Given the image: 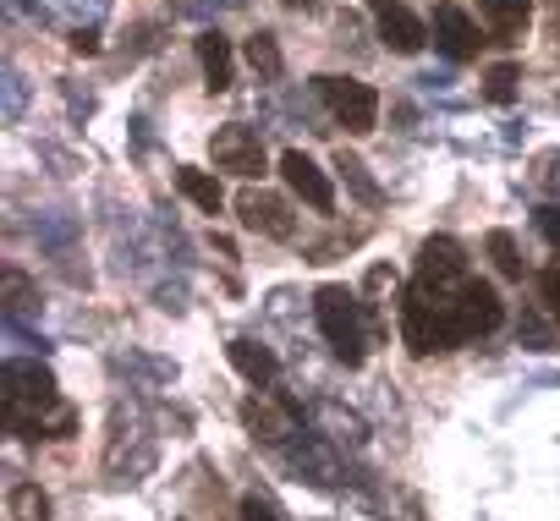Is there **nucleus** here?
Instances as JSON below:
<instances>
[{"instance_id":"obj_1","label":"nucleus","mask_w":560,"mask_h":521,"mask_svg":"<svg viewBox=\"0 0 560 521\" xmlns=\"http://www.w3.org/2000/svg\"><path fill=\"white\" fill-rule=\"evenodd\" d=\"M0 401H7V428L18 439H67L78 428V412L61 401V384L39 363H7L0 368Z\"/></svg>"},{"instance_id":"obj_2","label":"nucleus","mask_w":560,"mask_h":521,"mask_svg":"<svg viewBox=\"0 0 560 521\" xmlns=\"http://www.w3.org/2000/svg\"><path fill=\"white\" fill-rule=\"evenodd\" d=\"M363 313H369L363 297L347 292V286H319V292H314L319 335L330 341V352H336L347 368H363V357H369V335H374V324H369Z\"/></svg>"},{"instance_id":"obj_3","label":"nucleus","mask_w":560,"mask_h":521,"mask_svg":"<svg viewBox=\"0 0 560 521\" xmlns=\"http://www.w3.org/2000/svg\"><path fill=\"white\" fill-rule=\"evenodd\" d=\"M396 319H401V341H407V352H412V357H434V352H456V346H462L451 308H440V303H434V297H423L418 286H407V292H401Z\"/></svg>"},{"instance_id":"obj_4","label":"nucleus","mask_w":560,"mask_h":521,"mask_svg":"<svg viewBox=\"0 0 560 521\" xmlns=\"http://www.w3.org/2000/svg\"><path fill=\"white\" fill-rule=\"evenodd\" d=\"M467 281H472L467 252H462L451 236H429V241L418 247V275H412V286H418L423 297H434L440 308H451V319H456V297L467 292Z\"/></svg>"},{"instance_id":"obj_5","label":"nucleus","mask_w":560,"mask_h":521,"mask_svg":"<svg viewBox=\"0 0 560 521\" xmlns=\"http://www.w3.org/2000/svg\"><path fill=\"white\" fill-rule=\"evenodd\" d=\"M314 94H319V105L330 110V121L347 127L352 138H369V132L380 127V94H374L363 78H336V72H325V78H314Z\"/></svg>"},{"instance_id":"obj_6","label":"nucleus","mask_w":560,"mask_h":521,"mask_svg":"<svg viewBox=\"0 0 560 521\" xmlns=\"http://www.w3.org/2000/svg\"><path fill=\"white\" fill-rule=\"evenodd\" d=\"M209 159H214V170L242 176V181H253V176H264V170H269L258 132H253V127H242V121H225V127L209 138Z\"/></svg>"},{"instance_id":"obj_7","label":"nucleus","mask_w":560,"mask_h":521,"mask_svg":"<svg viewBox=\"0 0 560 521\" xmlns=\"http://www.w3.org/2000/svg\"><path fill=\"white\" fill-rule=\"evenodd\" d=\"M236 214H242V225H247V230L275 236V241H287V236L298 230L292 203L280 198V192H264V187H242V192H236Z\"/></svg>"},{"instance_id":"obj_8","label":"nucleus","mask_w":560,"mask_h":521,"mask_svg":"<svg viewBox=\"0 0 560 521\" xmlns=\"http://www.w3.org/2000/svg\"><path fill=\"white\" fill-rule=\"evenodd\" d=\"M369 17H374L385 50H396V56H418V50L429 45L423 17H418L412 7H401V0H369Z\"/></svg>"},{"instance_id":"obj_9","label":"nucleus","mask_w":560,"mask_h":521,"mask_svg":"<svg viewBox=\"0 0 560 521\" xmlns=\"http://www.w3.org/2000/svg\"><path fill=\"white\" fill-rule=\"evenodd\" d=\"M505 324V303H500V292L489 286V281H467V292L456 297V335L462 341H478V335H494Z\"/></svg>"},{"instance_id":"obj_10","label":"nucleus","mask_w":560,"mask_h":521,"mask_svg":"<svg viewBox=\"0 0 560 521\" xmlns=\"http://www.w3.org/2000/svg\"><path fill=\"white\" fill-rule=\"evenodd\" d=\"M280 176H287V187H292L314 214H330V209H336V187H330V176H325L303 149H287V154H280Z\"/></svg>"},{"instance_id":"obj_11","label":"nucleus","mask_w":560,"mask_h":521,"mask_svg":"<svg viewBox=\"0 0 560 521\" xmlns=\"http://www.w3.org/2000/svg\"><path fill=\"white\" fill-rule=\"evenodd\" d=\"M434 45L451 56V61H472L478 56V23L462 12V7H451V0H445V7H434Z\"/></svg>"},{"instance_id":"obj_12","label":"nucleus","mask_w":560,"mask_h":521,"mask_svg":"<svg viewBox=\"0 0 560 521\" xmlns=\"http://www.w3.org/2000/svg\"><path fill=\"white\" fill-rule=\"evenodd\" d=\"M527 17H533V0H478V23L500 45H516L522 28H527Z\"/></svg>"},{"instance_id":"obj_13","label":"nucleus","mask_w":560,"mask_h":521,"mask_svg":"<svg viewBox=\"0 0 560 521\" xmlns=\"http://www.w3.org/2000/svg\"><path fill=\"white\" fill-rule=\"evenodd\" d=\"M225 352H231L236 374H242V379H247L253 390H269V384H275V357H269V352H264L258 341H247V335H242V341H231Z\"/></svg>"},{"instance_id":"obj_14","label":"nucleus","mask_w":560,"mask_h":521,"mask_svg":"<svg viewBox=\"0 0 560 521\" xmlns=\"http://www.w3.org/2000/svg\"><path fill=\"white\" fill-rule=\"evenodd\" d=\"M176 187H182V198H187V203H198L203 214H220V209H225V192H220V181H214L209 170L182 165V170H176Z\"/></svg>"},{"instance_id":"obj_15","label":"nucleus","mask_w":560,"mask_h":521,"mask_svg":"<svg viewBox=\"0 0 560 521\" xmlns=\"http://www.w3.org/2000/svg\"><path fill=\"white\" fill-rule=\"evenodd\" d=\"M198 61H203L209 88L225 94V88H231V45H225L220 34H198Z\"/></svg>"},{"instance_id":"obj_16","label":"nucleus","mask_w":560,"mask_h":521,"mask_svg":"<svg viewBox=\"0 0 560 521\" xmlns=\"http://www.w3.org/2000/svg\"><path fill=\"white\" fill-rule=\"evenodd\" d=\"M7 516H12V521H50V494H45L39 483H12Z\"/></svg>"},{"instance_id":"obj_17","label":"nucleus","mask_w":560,"mask_h":521,"mask_svg":"<svg viewBox=\"0 0 560 521\" xmlns=\"http://www.w3.org/2000/svg\"><path fill=\"white\" fill-rule=\"evenodd\" d=\"M247 67L258 72V78H280V45H275V34H253L247 39Z\"/></svg>"},{"instance_id":"obj_18","label":"nucleus","mask_w":560,"mask_h":521,"mask_svg":"<svg viewBox=\"0 0 560 521\" xmlns=\"http://www.w3.org/2000/svg\"><path fill=\"white\" fill-rule=\"evenodd\" d=\"M489 258L505 281H522V258H516V236L511 230H489Z\"/></svg>"},{"instance_id":"obj_19","label":"nucleus","mask_w":560,"mask_h":521,"mask_svg":"<svg viewBox=\"0 0 560 521\" xmlns=\"http://www.w3.org/2000/svg\"><path fill=\"white\" fill-rule=\"evenodd\" d=\"M483 99H489V105H511V99H516V67H511V61H500V67L483 72Z\"/></svg>"},{"instance_id":"obj_20","label":"nucleus","mask_w":560,"mask_h":521,"mask_svg":"<svg viewBox=\"0 0 560 521\" xmlns=\"http://www.w3.org/2000/svg\"><path fill=\"white\" fill-rule=\"evenodd\" d=\"M538 297H544L549 319L560 324V270H538Z\"/></svg>"},{"instance_id":"obj_21","label":"nucleus","mask_w":560,"mask_h":521,"mask_svg":"<svg viewBox=\"0 0 560 521\" xmlns=\"http://www.w3.org/2000/svg\"><path fill=\"white\" fill-rule=\"evenodd\" d=\"M242 521H287V516H280L264 494H247V499H242Z\"/></svg>"},{"instance_id":"obj_22","label":"nucleus","mask_w":560,"mask_h":521,"mask_svg":"<svg viewBox=\"0 0 560 521\" xmlns=\"http://www.w3.org/2000/svg\"><path fill=\"white\" fill-rule=\"evenodd\" d=\"M336 170H347V176H352V181H358V192H363V198H369V203H380V187H374V181H369V176H363V165H358V159H347V154H341V165H336Z\"/></svg>"},{"instance_id":"obj_23","label":"nucleus","mask_w":560,"mask_h":521,"mask_svg":"<svg viewBox=\"0 0 560 521\" xmlns=\"http://www.w3.org/2000/svg\"><path fill=\"white\" fill-rule=\"evenodd\" d=\"M538 230H544V241L560 252V209H555V203H544V209H538Z\"/></svg>"}]
</instances>
